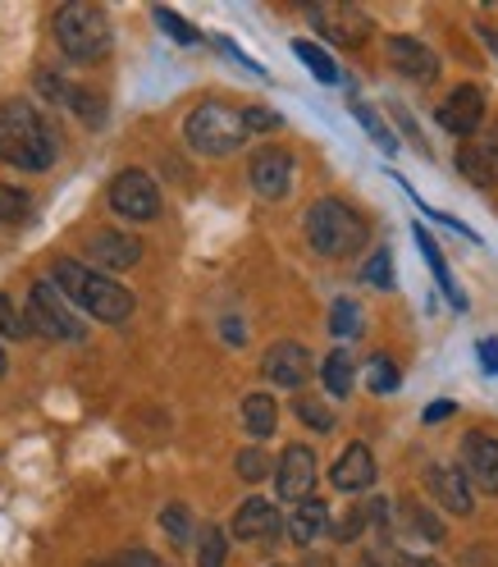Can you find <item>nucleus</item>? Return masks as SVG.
Segmentation results:
<instances>
[{"label": "nucleus", "instance_id": "obj_1", "mask_svg": "<svg viewBox=\"0 0 498 567\" xmlns=\"http://www.w3.org/2000/svg\"><path fill=\"white\" fill-rule=\"evenodd\" d=\"M60 156V133L51 128V120L28 101H6L0 105V161L42 174L51 169Z\"/></svg>", "mask_w": 498, "mask_h": 567}, {"label": "nucleus", "instance_id": "obj_2", "mask_svg": "<svg viewBox=\"0 0 498 567\" xmlns=\"http://www.w3.org/2000/svg\"><path fill=\"white\" fill-rule=\"evenodd\" d=\"M51 284L64 293V298H74L92 321H105V326H120L133 316V293L124 289V284H115L111 275H101L83 261H55V275Z\"/></svg>", "mask_w": 498, "mask_h": 567}, {"label": "nucleus", "instance_id": "obj_3", "mask_svg": "<svg viewBox=\"0 0 498 567\" xmlns=\"http://www.w3.org/2000/svg\"><path fill=\"white\" fill-rule=\"evenodd\" d=\"M307 243L315 247L320 257H330V261H347V257H357L362 247H366V220H362V210H352L347 202L339 197H320L307 206Z\"/></svg>", "mask_w": 498, "mask_h": 567}, {"label": "nucleus", "instance_id": "obj_4", "mask_svg": "<svg viewBox=\"0 0 498 567\" xmlns=\"http://www.w3.org/2000/svg\"><path fill=\"white\" fill-rule=\"evenodd\" d=\"M55 42L74 64H96L111 55L115 47V28L105 19L101 6H60L55 14Z\"/></svg>", "mask_w": 498, "mask_h": 567}, {"label": "nucleus", "instance_id": "obj_5", "mask_svg": "<svg viewBox=\"0 0 498 567\" xmlns=\"http://www.w3.org/2000/svg\"><path fill=\"white\" fill-rule=\"evenodd\" d=\"M184 137H188V147L201 152V156H229L247 142V124H242V111H234V105L201 101V105H193Z\"/></svg>", "mask_w": 498, "mask_h": 567}, {"label": "nucleus", "instance_id": "obj_6", "mask_svg": "<svg viewBox=\"0 0 498 567\" xmlns=\"http://www.w3.org/2000/svg\"><path fill=\"white\" fill-rule=\"evenodd\" d=\"M28 334H42V339H55V343H83V321L79 311L69 307V298L55 289L51 279H38L28 293Z\"/></svg>", "mask_w": 498, "mask_h": 567}, {"label": "nucleus", "instance_id": "obj_7", "mask_svg": "<svg viewBox=\"0 0 498 567\" xmlns=\"http://www.w3.org/2000/svg\"><path fill=\"white\" fill-rule=\"evenodd\" d=\"M111 206L115 216L142 225V220H156L160 216V188L147 169H120L111 179Z\"/></svg>", "mask_w": 498, "mask_h": 567}, {"label": "nucleus", "instance_id": "obj_8", "mask_svg": "<svg viewBox=\"0 0 498 567\" xmlns=\"http://www.w3.org/2000/svg\"><path fill=\"white\" fill-rule=\"evenodd\" d=\"M311 28L325 42H339V47H366L371 32H375L371 14L357 6H311Z\"/></svg>", "mask_w": 498, "mask_h": 567}, {"label": "nucleus", "instance_id": "obj_9", "mask_svg": "<svg viewBox=\"0 0 498 567\" xmlns=\"http://www.w3.org/2000/svg\"><path fill=\"white\" fill-rule=\"evenodd\" d=\"M311 485H315V449L289 444L274 463V494L289 504H302V499H311Z\"/></svg>", "mask_w": 498, "mask_h": 567}, {"label": "nucleus", "instance_id": "obj_10", "mask_svg": "<svg viewBox=\"0 0 498 567\" xmlns=\"http://www.w3.org/2000/svg\"><path fill=\"white\" fill-rule=\"evenodd\" d=\"M247 179H252L257 197H266V202H283V197L293 193V156L283 152V147H261V152H252Z\"/></svg>", "mask_w": 498, "mask_h": 567}, {"label": "nucleus", "instance_id": "obj_11", "mask_svg": "<svg viewBox=\"0 0 498 567\" xmlns=\"http://www.w3.org/2000/svg\"><path fill=\"white\" fill-rule=\"evenodd\" d=\"M384 55H388V64H394L403 79H412V83H421V87H430V83L439 79V55L425 47L421 38L394 32V38H384Z\"/></svg>", "mask_w": 498, "mask_h": 567}, {"label": "nucleus", "instance_id": "obj_12", "mask_svg": "<svg viewBox=\"0 0 498 567\" xmlns=\"http://www.w3.org/2000/svg\"><path fill=\"white\" fill-rule=\"evenodd\" d=\"M457 472L467 476V485H476L485 494H498V440L489 431H467Z\"/></svg>", "mask_w": 498, "mask_h": 567}, {"label": "nucleus", "instance_id": "obj_13", "mask_svg": "<svg viewBox=\"0 0 498 567\" xmlns=\"http://www.w3.org/2000/svg\"><path fill=\"white\" fill-rule=\"evenodd\" d=\"M261 371H266V380L279 384V389H302L307 375H311V352H307L298 339H283V343L266 348Z\"/></svg>", "mask_w": 498, "mask_h": 567}, {"label": "nucleus", "instance_id": "obj_14", "mask_svg": "<svg viewBox=\"0 0 498 567\" xmlns=\"http://www.w3.org/2000/svg\"><path fill=\"white\" fill-rule=\"evenodd\" d=\"M485 92L480 87H457L444 105H439V124L448 128V133H457V137H476L480 128H485Z\"/></svg>", "mask_w": 498, "mask_h": 567}, {"label": "nucleus", "instance_id": "obj_15", "mask_svg": "<svg viewBox=\"0 0 498 567\" xmlns=\"http://www.w3.org/2000/svg\"><path fill=\"white\" fill-rule=\"evenodd\" d=\"M87 261L101 270H128L142 261V238H133L124 229H101L87 238Z\"/></svg>", "mask_w": 498, "mask_h": 567}, {"label": "nucleus", "instance_id": "obj_16", "mask_svg": "<svg viewBox=\"0 0 498 567\" xmlns=\"http://www.w3.org/2000/svg\"><path fill=\"white\" fill-rule=\"evenodd\" d=\"M283 530V517L270 499H247L238 513H234V536L242 545H274Z\"/></svg>", "mask_w": 498, "mask_h": 567}, {"label": "nucleus", "instance_id": "obj_17", "mask_svg": "<svg viewBox=\"0 0 498 567\" xmlns=\"http://www.w3.org/2000/svg\"><path fill=\"white\" fill-rule=\"evenodd\" d=\"M425 489H430L435 499H439L448 513H457V517H471V508H476V494H471L467 476H461L457 467L430 463V467H425Z\"/></svg>", "mask_w": 498, "mask_h": 567}, {"label": "nucleus", "instance_id": "obj_18", "mask_svg": "<svg viewBox=\"0 0 498 567\" xmlns=\"http://www.w3.org/2000/svg\"><path fill=\"white\" fill-rule=\"evenodd\" d=\"M375 453L366 449V444H347V453L334 463V472H330V481H334V489H343V494H362V489H371L375 485Z\"/></svg>", "mask_w": 498, "mask_h": 567}, {"label": "nucleus", "instance_id": "obj_19", "mask_svg": "<svg viewBox=\"0 0 498 567\" xmlns=\"http://www.w3.org/2000/svg\"><path fill=\"white\" fill-rule=\"evenodd\" d=\"M412 238H416V247H421V257L430 261V270H435V279H439V289H444V298H448V307H457V311H467V298H461V289H457V279H453V270H448V257L439 252V243H435V234L425 229V225H412Z\"/></svg>", "mask_w": 498, "mask_h": 567}, {"label": "nucleus", "instance_id": "obj_20", "mask_svg": "<svg viewBox=\"0 0 498 567\" xmlns=\"http://www.w3.org/2000/svg\"><path fill=\"white\" fill-rule=\"evenodd\" d=\"M325 530H330V508L320 504V499H302V504L293 508V517H289V536H293V545L311 549V540H320Z\"/></svg>", "mask_w": 498, "mask_h": 567}, {"label": "nucleus", "instance_id": "obj_21", "mask_svg": "<svg viewBox=\"0 0 498 567\" xmlns=\"http://www.w3.org/2000/svg\"><path fill=\"white\" fill-rule=\"evenodd\" d=\"M242 425H247V435H252V440L274 435V425H279V403H274L270 394H247V399H242Z\"/></svg>", "mask_w": 498, "mask_h": 567}, {"label": "nucleus", "instance_id": "obj_22", "mask_svg": "<svg viewBox=\"0 0 498 567\" xmlns=\"http://www.w3.org/2000/svg\"><path fill=\"white\" fill-rule=\"evenodd\" d=\"M320 380H325V389H330L334 399H347L352 394V384H357V367H352L347 348H334L330 352L325 367H320Z\"/></svg>", "mask_w": 498, "mask_h": 567}, {"label": "nucleus", "instance_id": "obj_23", "mask_svg": "<svg viewBox=\"0 0 498 567\" xmlns=\"http://www.w3.org/2000/svg\"><path fill=\"white\" fill-rule=\"evenodd\" d=\"M403 526L412 530V536H421L425 545H439V540L448 536V526H444L430 508H425V504H416V499H407V504H403Z\"/></svg>", "mask_w": 498, "mask_h": 567}, {"label": "nucleus", "instance_id": "obj_24", "mask_svg": "<svg viewBox=\"0 0 498 567\" xmlns=\"http://www.w3.org/2000/svg\"><path fill=\"white\" fill-rule=\"evenodd\" d=\"M362 326H366L362 302L357 298H334V307H330V334L334 339H357Z\"/></svg>", "mask_w": 498, "mask_h": 567}, {"label": "nucleus", "instance_id": "obj_25", "mask_svg": "<svg viewBox=\"0 0 498 567\" xmlns=\"http://www.w3.org/2000/svg\"><path fill=\"white\" fill-rule=\"evenodd\" d=\"M352 115H357V124H362V128L375 137V147H380L384 156H398V137H394V128H388V124H384V120L371 111V105H366L362 96H352Z\"/></svg>", "mask_w": 498, "mask_h": 567}, {"label": "nucleus", "instance_id": "obj_26", "mask_svg": "<svg viewBox=\"0 0 498 567\" xmlns=\"http://www.w3.org/2000/svg\"><path fill=\"white\" fill-rule=\"evenodd\" d=\"M60 101H64L87 128H101V124H105V96H96V92H87V87H64Z\"/></svg>", "mask_w": 498, "mask_h": 567}, {"label": "nucleus", "instance_id": "obj_27", "mask_svg": "<svg viewBox=\"0 0 498 567\" xmlns=\"http://www.w3.org/2000/svg\"><path fill=\"white\" fill-rule=\"evenodd\" d=\"M293 55L311 69L320 83H339V64H334V55H330L325 47H315V42H293Z\"/></svg>", "mask_w": 498, "mask_h": 567}, {"label": "nucleus", "instance_id": "obj_28", "mask_svg": "<svg viewBox=\"0 0 498 567\" xmlns=\"http://www.w3.org/2000/svg\"><path fill=\"white\" fill-rule=\"evenodd\" d=\"M467 147H471L476 165L485 169V179H489V184H498V120H494V124H485V128H480V137H476V142H467Z\"/></svg>", "mask_w": 498, "mask_h": 567}, {"label": "nucleus", "instance_id": "obj_29", "mask_svg": "<svg viewBox=\"0 0 498 567\" xmlns=\"http://www.w3.org/2000/svg\"><path fill=\"white\" fill-rule=\"evenodd\" d=\"M398 384H403V375H398L394 358H384V352H375V358L366 362V389H371V394H394Z\"/></svg>", "mask_w": 498, "mask_h": 567}, {"label": "nucleus", "instance_id": "obj_30", "mask_svg": "<svg viewBox=\"0 0 498 567\" xmlns=\"http://www.w3.org/2000/svg\"><path fill=\"white\" fill-rule=\"evenodd\" d=\"M225 554H229V540L220 526H201L197 536V567H225Z\"/></svg>", "mask_w": 498, "mask_h": 567}, {"label": "nucleus", "instance_id": "obj_31", "mask_svg": "<svg viewBox=\"0 0 498 567\" xmlns=\"http://www.w3.org/2000/svg\"><path fill=\"white\" fill-rule=\"evenodd\" d=\"M32 216V197L23 188L0 184V225H23Z\"/></svg>", "mask_w": 498, "mask_h": 567}, {"label": "nucleus", "instance_id": "obj_32", "mask_svg": "<svg viewBox=\"0 0 498 567\" xmlns=\"http://www.w3.org/2000/svg\"><path fill=\"white\" fill-rule=\"evenodd\" d=\"M293 412H298V421H302V425H311V431H320V435L334 431V412H330V403H325V399H298V403H293Z\"/></svg>", "mask_w": 498, "mask_h": 567}, {"label": "nucleus", "instance_id": "obj_33", "mask_svg": "<svg viewBox=\"0 0 498 567\" xmlns=\"http://www.w3.org/2000/svg\"><path fill=\"white\" fill-rule=\"evenodd\" d=\"M270 472H274V463H270V453H266L261 444H252V449H242V453H238V476H242V481H252V485H257V481H266Z\"/></svg>", "mask_w": 498, "mask_h": 567}, {"label": "nucleus", "instance_id": "obj_34", "mask_svg": "<svg viewBox=\"0 0 498 567\" xmlns=\"http://www.w3.org/2000/svg\"><path fill=\"white\" fill-rule=\"evenodd\" d=\"M156 23H160V28H165V32H169V38L179 42V47H197V42H201V32H197V28H193L184 14H174V10H165V6L156 10Z\"/></svg>", "mask_w": 498, "mask_h": 567}, {"label": "nucleus", "instance_id": "obj_35", "mask_svg": "<svg viewBox=\"0 0 498 567\" xmlns=\"http://www.w3.org/2000/svg\"><path fill=\"white\" fill-rule=\"evenodd\" d=\"M160 526L169 530V540L188 545V536H193V513H188L184 504H165V513H160Z\"/></svg>", "mask_w": 498, "mask_h": 567}, {"label": "nucleus", "instance_id": "obj_36", "mask_svg": "<svg viewBox=\"0 0 498 567\" xmlns=\"http://www.w3.org/2000/svg\"><path fill=\"white\" fill-rule=\"evenodd\" d=\"M362 530H366V508H347L343 517H334V522H330V536H334L339 545H347V540H357V536H362Z\"/></svg>", "mask_w": 498, "mask_h": 567}, {"label": "nucleus", "instance_id": "obj_37", "mask_svg": "<svg viewBox=\"0 0 498 567\" xmlns=\"http://www.w3.org/2000/svg\"><path fill=\"white\" fill-rule=\"evenodd\" d=\"M366 279L375 289H394V252H388V247H380V252L366 261Z\"/></svg>", "mask_w": 498, "mask_h": 567}, {"label": "nucleus", "instance_id": "obj_38", "mask_svg": "<svg viewBox=\"0 0 498 567\" xmlns=\"http://www.w3.org/2000/svg\"><path fill=\"white\" fill-rule=\"evenodd\" d=\"M0 339H28V321L6 293H0Z\"/></svg>", "mask_w": 498, "mask_h": 567}, {"label": "nucleus", "instance_id": "obj_39", "mask_svg": "<svg viewBox=\"0 0 498 567\" xmlns=\"http://www.w3.org/2000/svg\"><path fill=\"white\" fill-rule=\"evenodd\" d=\"M242 124H247V133H270V128L283 124V115H279V111H266V105H247Z\"/></svg>", "mask_w": 498, "mask_h": 567}, {"label": "nucleus", "instance_id": "obj_40", "mask_svg": "<svg viewBox=\"0 0 498 567\" xmlns=\"http://www.w3.org/2000/svg\"><path fill=\"white\" fill-rule=\"evenodd\" d=\"M388 111H394V120H398V128L412 137V147H416V156H425V152H430V147H425V133L416 128V120H412V111H407V105L403 101H388Z\"/></svg>", "mask_w": 498, "mask_h": 567}, {"label": "nucleus", "instance_id": "obj_41", "mask_svg": "<svg viewBox=\"0 0 498 567\" xmlns=\"http://www.w3.org/2000/svg\"><path fill=\"white\" fill-rule=\"evenodd\" d=\"M457 174H467V179H471L476 188H494V184L485 179V169L476 165V156H471V147H457Z\"/></svg>", "mask_w": 498, "mask_h": 567}, {"label": "nucleus", "instance_id": "obj_42", "mask_svg": "<svg viewBox=\"0 0 498 567\" xmlns=\"http://www.w3.org/2000/svg\"><path fill=\"white\" fill-rule=\"evenodd\" d=\"M105 567H160V563L147 549H128V554H115V563H105Z\"/></svg>", "mask_w": 498, "mask_h": 567}, {"label": "nucleus", "instance_id": "obj_43", "mask_svg": "<svg viewBox=\"0 0 498 567\" xmlns=\"http://www.w3.org/2000/svg\"><path fill=\"white\" fill-rule=\"evenodd\" d=\"M453 408H457L453 399H435L430 408H425V425H435V421H444V416H453Z\"/></svg>", "mask_w": 498, "mask_h": 567}, {"label": "nucleus", "instance_id": "obj_44", "mask_svg": "<svg viewBox=\"0 0 498 567\" xmlns=\"http://www.w3.org/2000/svg\"><path fill=\"white\" fill-rule=\"evenodd\" d=\"M480 362H485L489 375H498V339H485L480 343Z\"/></svg>", "mask_w": 498, "mask_h": 567}, {"label": "nucleus", "instance_id": "obj_45", "mask_svg": "<svg viewBox=\"0 0 498 567\" xmlns=\"http://www.w3.org/2000/svg\"><path fill=\"white\" fill-rule=\"evenodd\" d=\"M302 567H334V558H330V554H307Z\"/></svg>", "mask_w": 498, "mask_h": 567}, {"label": "nucleus", "instance_id": "obj_46", "mask_svg": "<svg viewBox=\"0 0 498 567\" xmlns=\"http://www.w3.org/2000/svg\"><path fill=\"white\" fill-rule=\"evenodd\" d=\"M480 38H485V47L498 55V32H489V28H480Z\"/></svg>", "mask_w": 498, "mask_h": 567}, {"label": "nucleus", "instance_id": "obj_47", "mask_svg": "<svg viewBox=\"0 0 498 567\" xmlns=\"http://www.w3.org/2000/svg\"><path fill=\"white\" fill-rule=\"evenodd\" d=\"M407 567H439V563H435V558H412Z\"/></svg>", "mask_w": 498, "mask_h": 567}, {"label": "nucleus", "instance_id": "obj_48", "mask_svg": "<svg viewBox=\"0 0 498 567\" xmlns=\"http://www.w3.org/2000/svg\"><path fill=\"white\" fill-rule=\"evenodd\" d=\"M6 371H10V358H6V348H0V380H6Z\"/></svg>", "mask_w": 498, "mask_h": 567}, {"label": "nucleus", "instance_id": "obj_49", "mask_svg": "<svg viewBox=\"0 0 498 567\" xmlns=\"http://www.w3.org/2000/svg\"><path fill=\"white\" fill-rule=\"evenodd\" d=\"M380 558H384V554H371V558H366V567H380Z\"/></svg>", "mask_w": 498, "mask_h": 567}]
</instances>
